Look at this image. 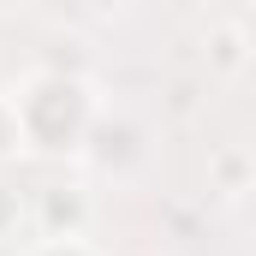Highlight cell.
I'll list each match as a JSON object with an SVG mask.
<instances>
[{"mask_svg":"<svg viewBox=\"0 0 256 256\" xmlns=\"http://www.w3.org/2000/svg\"><path fill=\"white\" fill-rule=\"evenodd\" d=\"M12 126H18V149L24 155H54V161H78L84 137L102 114L96 84L78 66H36L6 90Z\"/></svg>","mask_w":256,"mask_h":256,"instance_id":"6da1fadb","label":"cell"},{"mask_svg":"<svg viewBox=\"0 0 256 256\" xmlns=\"http://www.w3.org/2000/svg\"><path fill=\"white\" fill-rule=\"evenodd\" d=\"M149 155H155L149 126H143L137 114H126V108H108V102H102L96 126H90V137H84V149H78V167H90L96 179L131 185V179L149 173Z\"/></svg>","mask_w":256,"mask_h":256,"instance_id":"7a4b0ae2","label":"cell"},{"mask_svg":"<svg viewBox=\"0 0 256 256\" xmlns=\"http://www.w3.org/2000/svg\"><path fill=\"white\" fill-rule=\"evenodd\" d=\"M36 238H84L90 232V191L84 185H48L30 202Z\"/></svg>","mask_w":256,"mask_h":256,"instance_id":"3957f363","label":"cell"},{"mask_svg":"<svg viewBox=\"0 0 256 256\" xmlns=\"http://www.w3.org/2000/svg\"><path fill=\"white\" fill-rule=\"evenodd\" d=\"M250 179H256V161H250L244 143L208 149V191L220 196V202H244V196H250Z\"/></svg>","mask_w":256,"mask_h":256,"instance_id":"277c9868","label":"cell"},{"mask_svg":"<svg viewBox=\"0 0 256 256\" xmlns=\"http://www.w3.org/2000/svg\"><path fill=\"white\" fill-rule=\"evenodd\" d=\"M244 66H250V24L244 18H214L208 24V72L238 78Z\"/></svg>","mask_w":256,"mask_h":256,"instance_id":"5b68a950","label":"cell"},{"mask_svg":"<svg viewBox=\"0 0 256 256\" xmlns=\"http://www.w3.org/2000/svg\"><path fill=\"white\" fill-rule=\"evenodd\" d=\"M24 256H102L90 238H36Z\"/></svg>","mask_w":256,"mask_h":256,"instance_id":"8992f818","label":"cell"},{"mask_svg":"<svg viewBox=\"0 0 256 256\" xmlns=\"http://www.w3.org/2000/svg\"><path fill=\"white\" fill-rule=\"evenodd\" d=\"M18 220H24V202H18V191H12V185L0 179V238H6V232H12Z\"/></svg>","mask_w":256,"mask_h":256,"instance_id":"52a82bcc","label":"cell"},{"mask_svg":"<svg viewBox=\"0 0 256 256\" xmlns=\"http://www.w3.org/2000/svg\"><path fill=\"white\" fill-rule=\"evenodd\" d=\"M12 155H24V149H18V126H12V108H6V90H0V161H12Z\"/></svg>","mask_w":256,"mask_h":256,"instance_id":"ba28073f","label":"cell"}]
</instances>
